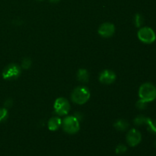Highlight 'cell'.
Masks as SVG:
<instances>
[{
  "instance_id": "obj_1",
  "label": "cell",
  "mask_w": 156,
  "mask_h": 156,
  "mask_svg": "<svg viewBox=\"0 0 156 156\" xmlns=\"http://www.w3.org/2000/svg\"><path fill=\"white\" fill-rule=\"evenodd\" d=\"M139 96L146 102H151L156 98V86L150 82H146L140 87Z\"/></svg>"
},
{
  "instance_id": "obj_2",
  "label": "cell",
  "mask_w": 156,
  "mask_h": 156,
  "mask_svg": "<svg viewBox=\"0 0 156 156\" xmlns=\"http://www.w3.org/2000/svg\"><path fill=\"white\" fill-rule=\"evenodd\" d=\"M90 91L88 88L85 86H79L73 90L72 93V100L78 105H83L86 103L90 98Z\"/></svg>"
},
{
  "instance_id": "obj_3",
  "label": "cell",
  "mask_w": 156,
  "mask_h": 156,
  "mask_svg": "<svg viewBox=\"0 0 156 156\" xmlns=\"http://www.w3.org/2000/svg\"><path fill=\"white\" fill-rule=\"evenodd\" d=\"M62 126L64 131L69 134L76 133L80 128L79 119L74 116L66 117L62 121Z\"/></svg>"
},
{
  "instance_id": "obj_4",
  "label": "cell",
  "mask_w": 156,
  "mask_h": 156,
  "mask_svg": "<svg viewBox=\"0 0 156 156\" xmlns=\"http://www.w3.org/2000/svg\"><path fill=\"white\" fill-rule=\"evenodd\" d=\"M137 35H138V38L140 39V41L144 44H152L156 40L155 31L149 27H141L139 30Z\"/></svg>"
},
{
  "instance_id": "obj_5",
  "label": "cell",
  "mask_w": 156,
  "mask_h": 156,
  "mask_svg": "<svg viewBox=\"0 0 156 156\" xmlns=\"http://www.w3.org/2000/svg\"><path fill=\"white\" fill-rule=\"evenodd\" d=\"M54 110L58 115H66L70 111L69 102L64 98H59L54 103Z\"/></svg>"
},
{
  "instance_id": "obj_6",
  "label": "cell",
  "mask_w": 156,
  "mask_h": 156,
  "mask_svg": "<svg viewBox=\"0 0 156 156\" xmlns=\"http://www.w3.org/2000/svg\"><path fill=\"white\" fill-rule=\"evenodd\" d=\"M21 74V68L18 65L12 63L8 65L2 72V76L5 79H17Z\"/></svg>"
},
{
  "instance_id": "obj_7",
  "label": "cell",
  "mask_w": 156,
  "mask_h": 156,
  "mask_svg": "<svg viewBox=\"0 0 156 156\" xmlns=\"http://www.w3.org/2000/svg\"><path fill=\"white\" fill-rule=\"evenodd\" d=\"M142 140V135L139 130L132 129L127 133L126 135V142L130 146H136L140 143Z\"/></svg>"
},
{
  "instance_id": "obj_8",
  "label": "cell",
  "mask_w": 156,
  "mask_h": 156,
  "mask_svg": "<svg viewBox=\"0 0 156 156\" xmlns=\"http://www.w3.org/2000/svg\"><path fill=\"white\" fill-rule=\"evenodd\" d=\"M114 32H115V27L112 23H104L98 28V34L104 37H111L113 36Z\"/></svg>"
},
{
  "instance_id": "obj_9",
  "label": "cell",
  "mask_w": 156,
  "mask_h": 156,
  "mask_svg": "<svg viewBox=\"0 0 156 156\" xmlns=\"http://www.w3.org/2000/svg\"><path fill=\"white\" fill-rule=\"evenodd\" d=\"M116 79V74L111 70H105L102 72L99 76V80L101 83L110 85L112 84Z\"/></svg>"
},
{
  "instance_id": "obj_10",
  "label": "cell",
  "mask_w": 156,
  "mask_h": 156,
  "mask_svg": "<svg viewBox=\"0 0 156 156\" xmlns=\"http://www.w3.org/2000/svg\"><path fill=\"white\" fill-rule=\"evenodd\" d=\"M61 125H62V120L58 117H52L48 121V128L51 131H55L58 129Z\"/></svg>"
},
{
  "instance_id": "obj_11",
  "label": "cell",
  "mask_w": 156,
  "mask_h": 156,
  "mask_svg": "<svg viewBox=\"0 0 156 156\" xmlns=\"http://www.w3.org/2000/svg\"><path fill=\"white\" fill-rule=\"evenodd\" d=\"M77 79L78 80L82 82H88L89 79V74H88V71L85 69H80L78 71L77 73Z\"/></svg>"
},
{
  "instance_id": "obj_12",
  "label": "cell",
  "mask_w": 156,
  "mask_h": 156,
  "mask_svg": "<svg viewBox=\"0 0 156 156\" xmlns=\"http://www.w3.org/2000/svg\"><path fill=\"white\" fill-rule=\"evenodd\" d=\"M114 127L120 131H125L129 127V123L125 120H118L114 123Z\"/></svg>"
},
{
  "instance_id": "obj_13",
  "label": "cell",
  "mask_w": 156,
  "mask_h": 156,
  "mask_svg": "<svg viewBox=\"0 0 156 156\" xmlns=\"http://www.w3.org/2000/svg\"><path fill=\"white\" fill-rule=\"evenodd\" d=\"M150 118L149 117H146L143 115H140V116H137L135 118L134 120V123L137 126H140V125H147L148 122L149 121Z\"/></svg>"
},
{
  "instance_id": "obj_14",
  "label": "cell",
  "mask_w": 156,
  "mask_h": 156,
  "mask_svg": "<svg viewBox=\"0 0 156 156\" xmlns=\"http://www.w3.org/2000/svg\"><path fill=\"white\" fill-rule=\"evenodd\" d=\"M144 23V18L140 14H136L134 17V24H135L136 27H140Z\"/></svg>"
},
{
  "instance_id": "obj_15",
  "label": "cell",
  "mask_w": 156,
  "mask_h": 156,
  "mask_svg": "<svg viewBox=\"0 0 156 156\" xmlns=\"http://www.w3.org/2000/svg\"><path fill=\"white\" fill-rule=\"evenodd\" d=\"M147 129L152 133L156 134V120H153L152 119L149 120L147 123Z\"/></svg>"
},
{
  "instance_id": "obj_16",
  "label": "cell",
  "mask_w": 156,
  "mask_h": 156,
  "mask_svg": "<svg viewBox=\"0 0 156 156\" xmlns=\"http://www.w3.org/2000/svg\"><path fill=\"white\" fill-rule=\"evenodd\" d=\"M8 117V111L6 108H0V123L5 121Z\"/></svg>"
},
{
  "instance_id": "obj_17",
  "label": "cell",
  "mask_w": 156,
  "mask_h": 156,
  "mask_svg": "<svg viewBox=\"0 0 156 156\" xmlns=\"http://www.w3.org/2000/svg\"><path fill=\"white\" fill-rule=\"evenodd\" d=\"M31 66V60H30V58H25L22 60V62H21V66H22L23 69H29Z\"/></svg>"
},
{
  "instance_id": "obj_18",
  "label": "cell",
  "mask_w": 156,
  "mask_h": 156,
  "mask_svg": "<svg viewBox=\"0 0 156 156\" xmlns=\"http://www.w3.org/2000/svg\"><path fill=\"white\" fill-rule=\"evenodd\" d=\"M148 102L145 101L140 99L138 101L136 102V108L140 110H144L146 109V107H147Z\"/></svg>"
},
{
  "instance_id": "obj_19",
  "label": "cell",
  "mask_w": 156,
  "mask_h": 156,
  "mask_svg": "<svg viewBox=\"0 0 156 156\" xmlns=\"http://www.w3.org/2000/svg\"><path fill=\"white\" fill-rule=\"evenodd\" d=\"M126 150H127V148H126L125 145L123 144L118 145L117 148H116V152L117 154H123L126 152Z\"/></svg>"
},
{
  "instance_id": "obj_20",
  "label": "cell",
  "mask_w": 156,
  "mask_h": 156,
  "mask_svg": "<svg viewBox=\"0 0 156 156\" xmlns=\"http://www.w3.org/2000/svg\"><path fill=\"white\" fill-rule=\"evenodd\" d=\"M12 105V101L11 100V99H9V100H7L5 101V106L6 108H10Z\"/></svg>"
},
{
  "instance_id": "obj_21",
  "label": "cell",
  "mask_w": 156,
  "mask_h": 156,
  "mask_svg": "<svg viewBox=\"0 0 156 156\" xmlns=\"http://www.w3.org/2000/svg\"><path fill=\"white\" fill-rule=\"evenodd\" d=\"M61 0H50V2L51 3H58L59 2H60Z\"/></svg>"
},
{
  "instance_id": "obj_22",
  "label": "cell",
  "mask_w": 156,
  "mask_h": 156,
  "mask_svg": "<svg viewBox=\"0 0 156 156\" xmlns=\"http://www.w3.org/2000/svg\"><path fill=\"white\" fill-rule=\"evenodd\" d=\"M155 147H156V141H155Z\"/></svg>"
},
{
  "instance_id": "obj_23",
  "label": "cell",
  "mask_w": 156,
  "mask_h": 156,
  "mask_svg": "<svg viewBox=\"0 0 156 156\" xmlns=\"http://www.w3.org/2000/svg\"><path fill=\"white\" fill-rule=\"evenodd\" d=\"M37 1H44V0H37Z\"/></svg>"
}]
</instances>
